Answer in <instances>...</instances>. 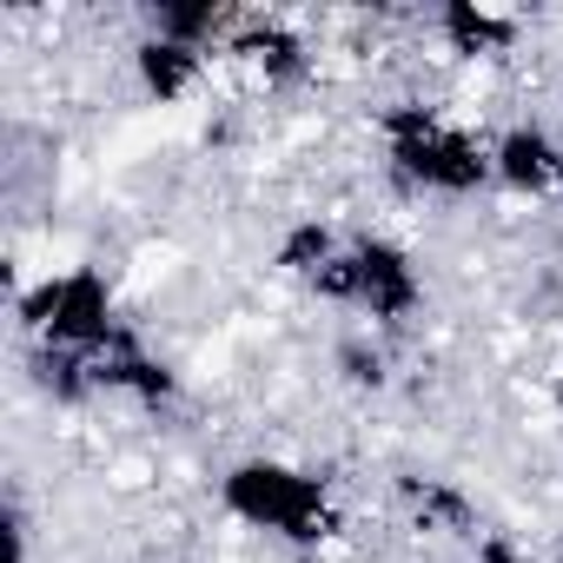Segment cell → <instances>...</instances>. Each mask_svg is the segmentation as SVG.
<instances>
[{
	"label": "cell",
	"instance_id": "cell-4",
	"mask_svg": "<svg viewBox=\"0 0 563 563\" xmlns=\"http://www.w3.org/2000/svg\"><path fill=\"white\" fill-rule=\"evenodd\" d=\"M352 265H358V292L372 299V312H385V319L411 312V299H418V278H411V265H405V252H398V245H378V239H365Z\"/></svg>",
	"mask_w": 563,
	"mask_h": 563
},
{
	"label": "cell",
	"instance_id": "cell-6",
	"mask_svg": "<svg viewBox=\"0 0 563 563\" xmlns=\"http://www.w3.org/2000/svg\"><path fill=\"white\" fill-rule=\"evenodd\" d=\"M497 166H504V179H517V186H543V179H550V140H543V133H510L504 153H497Z\"/></svg>",
	"mask_w": 563,
	"mask_h": 563
},
{
	"label": "cell",
	"instance_id": "cell-1",
	"mask_svg": "<svg viewBox=\"0 0 563 563\" xmlns=\"http://www.w3.org/2000/svg\"><path fill=\"white\" fill-rule=\"evenodd\" d=\"M225 497L239 517L252 523H278L292 537H319L325 530V490L299 471H278V464H239L225 477Z\"/></svg>",
	"mask_w": 563,
	"mask_h": 563
},
{
	"label": "cell",
	"instance_id": "cell-9",
	"mask_svg": "<svg viewBox=\"0 0 563 563\" xmlns=\"http://www.w3.org/2000/svg\"><path fill=\"white\" fill-rule=\"evenodd\" d=\"M159 21H166V34H173V41L186 47V41H192V34H206V27H212L219 14H212V8H166Z\"/></svg>",
	"mask_w": 563,
	"mask_h": 563
},
{
	"label": "cell",
	"instance_id": "cell-5",
	"mask_svg": "<svg viewBox=\"0 0 563 563\" xmlns=\"http://www.w3.org/2000/svg\"><path fill=\"white\" fill-rule=\"evenodd\" d=\"M140 74H146V87H153L159 100H173V93L192 80V47H179V41H153V47H140Z\"/></svg>",
	"mask_w": 563,
	"mask_h": 563
},
{
	"label": "cell",
	"instance_id": "cell-7",
	"mask_svg": "<svg viewBox=\"0 0 563 563\" xmlns=\"http://www.w3.org/2000/svg\"><path fill=\"white\" fill-rule=\"evenodd\" d=\"M444 27H451L457 47H490V41H504V21H490V14H477V8H451Z\"/></svg>",
	"mask_w": 563,
	"mask_h": 563
},
{
	"label": "cell",
	"instance_id": "cell-2",
	"mask_svg": "<svg viewBox=\"0 0 563 563\" xmlns=\"http://www.w3.org/2000/svg\"><path fill=\"white\" fill-rule=\"evenodd\" d=\"M391 140H398V166H405V173H418V179H431V186L464 192V186H477V179H484L477 146H471L464 133H444L424 107L391 113Z\"/></svg>",
	"mask_w": 563,
	"mask_h": 563
},
{
	"label": "cell",
	"instance_id": "cell-3",
	"mask_svg": "<svg viewBox=\"0 0 563 563\" xmlns=\"http://www.w3.org/2000/svg\"><path fill=\"white\" fill-rule=\"evenodd\" d=\"M27 319L41 332H54L60 345H100L107 339V286L93 272H74V278L27 299Z\"/></svg>",
	"mask_w": 563,
	"mask_h": 563
},
{
	"label": "cell",
	"instance_id": "cell-10",
	"mask_svg": "<svg viewBox=\"0 0 563 563\" xmlns=\"http://www.w3.org/2000/svg\"><path fill=\"white\" fill-rule=\"evenodd\" d=\"M312 258H325V232H319V225H299V232L286 239V265H312Z\"/></svg>",
	"mask_w": 563,
	"mask_h": 563
},
{
	"label": "cell",
	"instance_id": "cell-8",
	"mask_svg": "<svg viewBox=\"0 0 563 563\" xmlns=\"http://www.w3.org/2000/svg\"><path fill=\"white\" fill-rule=\"evenodd\" d=\"M245 54H258L272 74H299V47L278 34V27H265V34H245Z\"/></svg>",
	"mask_w": 563,
	"mask_h": 563
}]
</instances>
